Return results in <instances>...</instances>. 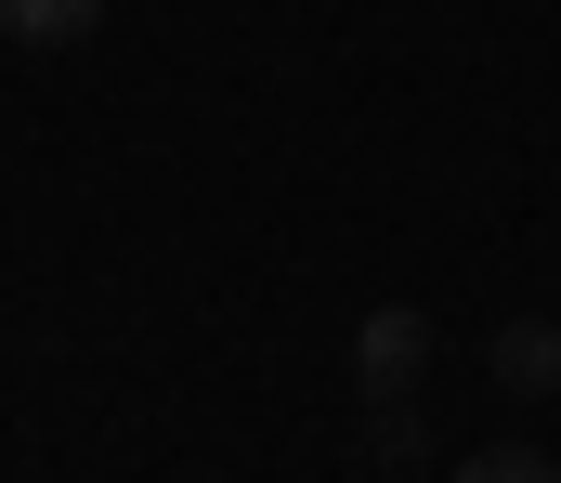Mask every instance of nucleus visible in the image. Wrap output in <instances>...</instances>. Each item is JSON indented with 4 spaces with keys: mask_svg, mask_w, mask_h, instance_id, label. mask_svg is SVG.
Instances as JSON below:
<instances>
[{
    "mask_svg": "<svg viewBox=\"0 0 561 483\" xmlns=\"http://www.w3.org/2000/svg\"><path fill=\"white\" fill-rule=\"evenodd\" d=\"M457 483H561V458H536V445H470Z\"/></svg>",
    "mask_w": 561,
    "mask_h": 483,
    "instance_id": "nucleus-5",
    "label": "nucleus"
},
{
    "mask_svg": "<svg viewBox=\"0 0 561 483\" xmlns=\"http://www.w3.org/2000/svg\"><path fill=\"white\" fill-rule=\"evenodd\" d=\"M483 379H496L510 405H536V392H561V326H549V314H510L496 340H483Z\"/></svg>",
    "mask_w": 561,
    "mask_h": 483,
    "instance_id": "nucleus-2",
    "label": "nucleus"
},
{
    "mask_svg": "<svg viewBox=\"0 0 561 483\" xmlns=\"http://www.w3.org/2000/svg\"><path fill=\"white\" fill-rule=\"evenodd\" d=\"M431 353H444V340H431L419 301H379V314L353 326V392H366V405H405V392L431 379Z\"/></svg>",
    "mask_w": 561,
    "mask_h": 483,
    "instance_id": "nucleus-1",
    "label": "nucleus"
},
{
    "mask_svg": "<svg viewBox=\"0 0 561 483\" xmlns=\"http://www.w3.org/2000/svg\"><path fill=\"white\" fill-rule=\"evenodd\" d=\"M105 26V0H0V39L13 53H79Z\"/></svg>",
    "mask_w": 561,
    "mask_h": 483,
    "instance_id": "nucleus-3",
    "label": "nucleus"
},
{
    "mask_svg": "<svg viewBox=\"0 0 561 483\" xmlns=\"http://www.w3.org/2000/svg\"><path fill=\"white\" fill-rule=\"evenodd\" d=\"M366 458H379V471L405 483V471H431V458H444V445H431V418H419V392H405V405H366Z\"/></svg>",
    "mask_w": 561,
    "mask_h": 483,
    "instance_id": "nucleus-4",
    "label": "nucleus"
}]
</instances>
